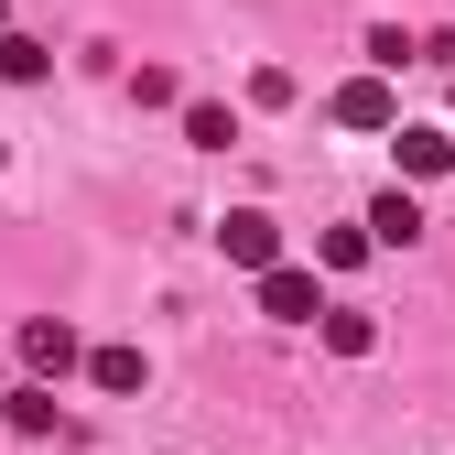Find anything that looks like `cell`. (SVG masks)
Returning a JSON list of instances; mask_svg holds the SVG:
<instances>
[{"instance_id":"obj_3","label":"cell","mask_w":455,"mask_h":455,"mask_svg":"<svg viewBox=\"0 0 455 455\" xmlns=\"http://www.w3.org/2000/svg\"><path fill=\"white\" fill-rule=\"evenodd\" d=\"M325 108H336V131H390V120H402V98H390V76H379V66H369V76H347Z\"/></svg>"},{"instance_id":"obj_12","label":"cell","mask_w":455,"mask_h":455,"mask_svg":"<svg viewBox=\"0 0 455 455\" xmlns=\"http://www.w3.org/2000/svg\"><path fill=\"white\" fill-rule=\"evenodd\" d=\"M412 54H423V44H412L402 22H379V33H369V66H379V76H402V66H412Z\"/></svg>"},{"instance_id":"obj_1","label":"cell","mask_w":455,"mask_h":455,"mask_svg":"<svg viewBox=\"0 0 455 455\" xmlns=\"http://www.w3.org/2000/svg\"><path fill=\"white\" fill-rule=\"evenodd\" d=\"M12 347H22V369H33V379H66V369L87 358L66 315H22V336H12Z\"/></svg>"},{"instance_id":"obj_8","label":"cell","mask_w":455,"mask_h":455,"mask_svg":"<svg viewBox=\"0 0 455 455\" xmlns=\"http://www.w3.org/2000/svg\"><path fill=\"white\" fill-rule=\"evenodd\" d=\"M315 336H325L336 358H369V347H379V315H358V304H325V315H315Z\"/></svg>"},{"instance_id":"obj_7","label":"cell","mask_w":455,"mask_h":455,"mask_svg":"<svg viewBox=\"0 0 455 455\" xmlns=\"http://www.w3.org/2000/svg\"><path fill=\"white\" fill-rule=\"evenodd\" d=\"M0 412H12V434H66V412H54V379H22V390H0Z\"/></svg>"},{"instance_id":"obj_11","label":"cell","mask_w":455,"mask_h":455,"mask_svg":"<svg viewBox=\"0 0 455 455\" xmlns=\"http://www.w3.org/2000/svg\"><path fill=\"white\" fill-rule=\"evenodd\" d=\"M185 141H196V152H228V141H239V120H228L217 98H196V108H185Z\"/></svg>"},{"instance_id":"obj_14","label":"cell","mask_w":455,"mask_h":455,"mask_svg":"<svg viewBox=\"0 0 455 455\" xmlns=\"http://www.w3.org/2000/svg\"><path fill=\"white\" fill-rule=\"evenodd\" d=\"M0 22H12V0H0Z\"/></svg>"},{"instance_id":"obj_4","label":"cell","mask_w":455,"mask_h":455,"mask_svg":"<svg viewBox=\"0 0 455 455\" xmlns=\"http://www.w3.org/2000/svg\"><path fill=\"white\" fill-rule=\"evenodd\" d=\"M260 315H271V325H315V315H325V293H315V271H293V260H271V271H260Z\"/></svg>"},{"instance_id":"obj_13","label":"cell","mask_w":455,"mask_h":455,"mask_svg":"<svg viewBox=\"0 0 455 455\" xmlns=\"http://www.w3.org/2000/svg\"><path fill=\"white\" fill-rule=\"evenodd\" d=\"M315 260H325V271H358V260H369V228H325Z\"/></svg>"},{"instance_id":"obj_5","label":"cell","mask_w":455,"mask_h":455,"mask_svg":"<svg viewBox=\"0 0 455 455\" xmlns=\"http://www.w3.org/2000/svg\"><path fill=\"white\" fill-rule=\"evenodd\" d=\"M379 141H390V163H402V185H434L444 163H455V141H444V131H423V120H390Z\"/></svg>"},{"instance_id":"obj_2","label":"cell","mask_w":455,"mask_h":455,"mask_svg":"<svg viewBox=\"0 0 455 455\" xmlns=\"http://www.w3.org/2000/svg\"><path fill=\"white\" fill-rule=\"evenodd\" d=\"M217 250L239 260V271H271V260H282V217H260V206H228V217H217Z\"/></svg>"},{"instance_id":"obj_9","label":"cell","mask_w":455,"mask_h":455,"mask_svg":"<svg viewBox=\"0 0 455 455\" xmlns=\"http://www.w3.org/2000/svg\"><path fill=\"white\" fill-rule=\"evenodd\" d=\"M76 369H87L98 390H141V379H152V358H141V347H87Z\"/></svg>"},{"instance_id":"obj_10","label":"cell","mask_w":455,"mask_h":455,"mask_svg":"<svg viewBox=\"0 0 455 455\" xmlns=\"http://www.w3.org/2000/svg\"><path fill=\"white\" fill-rule=\"evenodd\" d=\"M54 66V44H33V33H12V22H0V76H12V87H33Z\"/></svg>"},{"instance_id":"obj_6","label":"cell","mask_w":455,"mask_h":455,"mask_svg":"<svg viewBox=\"0 0 455 455\" xmlns=\"http://www.w3.org/2000/svg\"><path fill=\"white\" fill-rule=\"evenodd\" d=\"M358 228H369V250H412V239H423V196H412V185H390Z\"/></svg>"}]
</instances>
